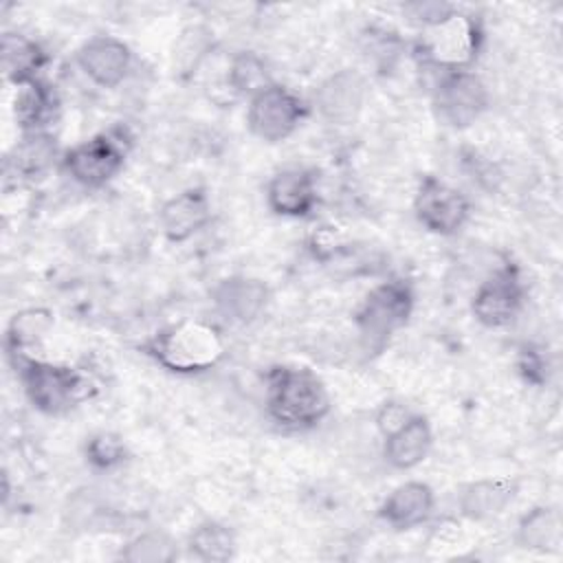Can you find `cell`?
I'll use <instances>...</instances> for the list:
<instances>
[{
    "instance_id": "obj_1",
    "label": "cell",
    "mask_w": 563,
    "mask_h": 563,
    "mask_svg": "<svg viewBox=\"0 0 563 563\" xmlns=\"http://www.w3.org/2000/svg\"><path fill=\"white\" fill-rule=\"evenodd\" d=\"M266 411L286 431L317 427L330 411L323 380L308 367L275 365L266 372Z\"/></svg>"
},
{
    "instance_id": "obj_2",
    "label": "cell",
    "mask_w": 563,
    "mask_h": 563,
    "mask_svg": "<svg viewBox=\"0 0 563 563\" xmlns=\"http://www.w3.org/2000/svg\"><path fill=\"white\" fill-rule=\"evenodd\" d=\"M143 352L174 374H198L216 367L224 352V339L207 321H180L163 328L143 343Z\"/></svg>"
},
{
    "instance_id": "obj_3",
    "label": "cell",
    "mask_w": 563,
    "mask_h": 563,
    "mask_svg": "<svg viewBox=\"0 0 563 563\" xmlns=\"http://www.w3.org/2000/svg\"><path fill=\"white\" fill-rule=\"evenodd\" d=\"M484 42L482 24L475 15L453 9L435 24L422 26L416 40V55L429 64L449 70H468Z\"/></svg>"
},
{
    "instance_id": "obj_4",
    "label": "cell",
    "mask_w": 563,
    "mask_h": 563,
    "mask_svg": "<svg viewBox=\"0 0 563 563\" xmlns=\"http://www.w3.org/2000/svg\"><path fill=\"white\" fill-rule=\"evenodd\" d=\"M31 405L46 416H62L88 396V380L77 369L46 358L11 361Z\"/></svg>"
},
{
    "instance_id": "obj_5",
    "label": "cell",
    "mask_w": 563,
    "mask_h": 563,
    "mask_svg": "<svg viewBox=\"0 0 563 563\" xmlns=\"http://www.w3.org/2000/svg\"><path fill=\"white\" fill-rule=\"evenodd\" d=\"M411 310L413 290L405 279H389L374 286L354 314L363 347L369 352H380L387 341L409 321Z\"/></svg>"
},
{
    "instance_id": "obj_6",
    "label": "cell",
    "mask_w": 563,
    "mask_h": 563,
    "mask_svg": "<svg viewBox=\"0 0 563 563\" xmlns=\"http://www.w3.org/2000/svg\"><path fill=\"white\" fill-rule=\"evenodd\" d=\"M306 114V103L292 90L271 84L249 99L246 123L257 139L279 143L301 125Z\"/></svg>"
},
{
    "instance_id": "obj_7",
    "label": "cell",
    "mask_w": 563,
    "mask_h": 563,
    "mask_svg": "<svg viewBox=\"0 0 563 563\" xmlns=\"http://www.w3.org/2000/svg\"><path fill=\"white\" fill-rule=\"evenodd\" d=\"M488 108V90L473 70L442 73L433 90L435 117L455 130L473 125Z\"/></svg>"
},
{
    "instance_id": "obj_8",
    "label": "cell",
    "mask_w": 563,
    "mask_h": 563,
    "mask_svg": "<svg viewBox=\"0 0 563 563\" xmlns=\"http://www.w3.org/2000/svg\"><path fill=\"white\" fill-rule=\"evenodd\" d=\"M123 161V141L110 132H103L70 147L64 154L62 165L75 183L97 189L108 185L121 172Z\"/></svg>"
},
{
    "instance_id": "obj_9",
    "label": "cell",
    "mask_w": 563,
    "mask_h": 563,
    "mask_svg": "<svg viewBox=\"0 0 563 563\" xmlns=\"http://www.w3.org/2000/svg\"><path fill=\"white\" fill-rule=\"evenodd\" d=\"M418 222L435 235H455L471 216V202L462 191L435 176H424L413 198Z\"/></svg>"
},
{
    "instance_id": "obj_10",
    "label": "cell",
    "mask_w": 563,
    "mask_h": 563,
    "mask_svg": "<svg viewBox=\"0 0 563 563\" xmlns=\"http://www.w3.org/2000/svg\"><path fill=\"white\" fill-rule=\"evenodd\" d=\"M523 297L526 288L517 266L504 264L477 286L471 299V312L486 328H504L519 314Z\"/></svg>"
},
{
    "instance_id": "obj_11",
    "label": "cell",
    "mask_w": 563,
    "mask_h": 563,
    "mask_svg": "<svg viewBox=\"0 0 563 563\" xmlns=\"http://www.w3.org/2000/svg\"><path fill=\"white\" fill-rule=\"evenodd\" d=\"M81 73L101 88H117L132 68V51L112 35H95L77 51Z\"/></svg>"
},
{
    "instance_id": "obj_12",
    "label": "cell",
    "mask_w": 563,
    "mask_h": 563,
    "mask_svg": "<svg viewBox=\"0 0 563 563\" xmlns=\"http://www.w3.org/2000/svg\"><path fill=\"white\" fill-rule=\"evenodd\" d=\"M213 303L222 317L233 323H253L268 306L271 290L257 277L231 275L216 284Z\"/></svg>"
},
{
    "instance_id": "obj_13",
    "label": "cell",
    "mask_w": 563,
    "mask_h": 563,
    "mask_svg": "<svg viewBox=\"0 0 563 563\" xmlns=\"http://www.w3.org/2000/svg\"><path fill=\"white\" fill-rule=\"evenodd\" d=\"M266 202L275 216L306 218L317 205V178L303 167H286L266 185Z\"/></svg>"
},
{
    "instance_id": "obj_14",
    "label": "cell",
    "mask_w": 563,
    "mask_h": 563,
    "mask_svg": "<svg viewBox=\"0 0 563 563\" xmlns=\"http://www.w3.org/2000/svg\"><path fill=\"white\" fill-rule=\"evenodd\" d=\"M211 220V200L202 187H189L163 202L158 224L169 242H185Z\"/></svg>"
},
{
    "instance_id": "obj_15",
    "label": "cell",
    "mask_w": 563,
    "mask_h": 563,
    "mask_svg": "<svg viewBox=\"0 0 563 563\" xmlns=\"http://www.w3.org/2000/svg\"><path fill=\"white\" fill-rule=\"evenodd\" d=\"M365 79L356 70H339L330 75L314 92L321 117L330 123H352L365 103Z\"/></svg>"
},
{
    "instance_id": "obj_16",
    "label": "cell",
    "mask_w": 563,
    "mask_h": 563,
    "mask_svg": "<svg viewBox=\"0 0 563 563\" xmlns=\"http://www.w3.org/2000/svg\"><path fill=\"white\" fill-rule=\"evenodd\" d=\"M435 506L433 488L411 479L396 486L378 506V517L394 530H411L424 523Z\"/></svg>"
},
{
    "instance_id": "obj_17",
    "label": "cell",
    "mask_w": 563,
    "mask_h": 563,
    "mask_svg": "<svg viewBox=\"0 0 563 563\" xmlns=\"http://www.w3.org/2000/svg\"><path fill=\"white\" fill-rule=\"evenodd\" d=\"M433 433L424 416L411 413L398 429L385 435L383 455L389 466L398 471H409L422 464L431 451Z\"/></svg>"
},
{
    "instance_id": "obj_18",
    "label": "cell",
    "mask_w": 563,
    "mask_h": 563,
    "mask_svg": "<svg viewBox=\"0 0 563 563\" xmlns=\"http://www.w3.org/2000/svg\"><path fill=\"white\" fill-rule=\"evenodd\" d=\"M517 495V482L508 477H488L468 482L457 495L460 512L471 521H482L499 515Z\"/></svg>"
},
{
    "instance_id": "obj_19",
    "label": "cell",
    "mask_w": 563,
    "mask_h": 563,
    "mask_svg": "<svg viewBox=\"0 0 563 563\" xmlns=\"http://www.w3.org/2000/svg\"><path fill=\"white\" fill-rule=\"evenodd\" d=\"M0 59H2L4 77L13 86H18L22 81L37 79V73L42 70L48 57L44 48L29 35L7 31L2 33V42H0Z\"/></svg>"
},
{
    "instance_id": "obj_20",
    "label": "cell",
    "mask_w": 563,
    "mask_h": 563,
    "mask_svg": "<svg viewBox=\"0 0 563 563\" xmlns=\"http://www.w3.org/2000/svg\"><path fill=\"white\" fill-rule=\"evenodd\" d=\"M53 108H55L53 90L40 77L22 81V84L15 86L13 117H15V123L26 134L40 132V128L53 114Z\"/></svg>"
},
{
    "instance_id": "obj_21",
    "label": "cell",
    "mask_w": 563,
    "mask_h": 563,
    "mask_svg": "<svg viewBox=\"0 0 563 563\" xmlns=\"http://www.w3.org/2000/svg\"><path fill=\"white\" fill-rule=\"evenodd\" d=\"M517 543L532 552H554L561 543V519L554 508L537 506L517 523Z\"/></svg>"
},
{
    "instance_id": "obj_22",
    "label": "cell",
    "mask_w": 563,
    "mask_h": 563,
    "mask_svg": "<svg viewBox=\"0 0 563 563\" xmlns=\"http://www.w3.org/2000/svg\"><path fill=\"white\" fill-rule=\"evenodd\" d=\"M191 556L205 563H224L235 554V534L229 526L220 521L198 523L187 541Z\"/></svg>"
},
{
    "instance_id": "obj_23",
    "label": "cell",
    "mask_w": 563,
    "mask_h": 563,
    "mask_svg": "<svg viewBox=\"0 0 563 563\" xmlns=\"http://www.w3.org/2000/svg\"><path fill=\"white\" fill-rule=\"evenodd\" d=\"M51 317L44 310H24L15 314L7 330V352L11 361L18 358H42L35 354L40 339L44 336Z\"/></svg>"
},
{
    "instance_id": "obj_24",
    "label": "cell",
    "mask_w": 563,
    "mask_h": 563,
    "mask_svg": "<svg viewBox=\"0 0 563 563\" xmlns=\"http://www.w3.org/2000/svg\"><path fill=\"white\" fill-rule=\"evenodd\" d=\"M227 84L235 95H244L251 99L273 81L268 77L264 59L251 51H242L231 59L227 68Z\"/></svg>"
},
{
    "instance_id": "obj_25",
    "label": "cell",
    "mask_w": 563,
    "mask_h": 563,
    "mask_svg": "<svg viewBox=\"0 0 563 563\" xmlns=\"http://www.w3.org/2000/svg\"><path fill=\"white\" fill-rule=\"evenodd\" d=\"M176 556V541L158 530L136 534L121 550V559L128 563H172Z\"/></svg>"
},
{
    "instance_id": "obj_26",
    "label": "cell",
    "mask_w": 563,
    "mask_h": 563,
    "mask_svg": "<svg viewBox=\"0 0 563 563\" xmlns=\"http://www.w3.org/2000/svg\"><path fill=\"white\" fill-rule=\"evenodd\" d=\"M55 156V145L51 141V136L42 134V132H31L24 136V141L15 147V174L22 172L24 176H33L37 172H42L51 158Z\"/></svg>"
},
{
    "instance_id": "obj_27",
    "label": "cell",
    "mask_w": 563,
    "mask_h": 563,
    "mask_svg": "<svg viewBox=\"0 0 563 563\" xmlns=\"http://www.w3.org/2000/svg\"><path fill=\"white\" fill-rule=\"evenodd\" d=\"M125 455H128L125 444L114 433L99 431V433L90 435L86 442V460L99 471H110V468L123 464Z\"/></svg>"
},
{
    "instance_id": "obj_28",
    "label": "cell",
    "mask_w": 563,
    "mask_h": 563,
    "mask_svg": "<svg viewBox=\"0 0 563 563\" xmlns=\"http://www.w3.org/2000/svg\"><path fill=\"white\" fill-rule=\"evenodd\" d=\"M455 7L449 2H440V0H416L402 7V11L409 15V20L418 22L420 29L440 22L442 18H446Z\"/></svg>"
},
{
    "instance_id": "obj_29",
    "label": "cell",
    "mask_w": 563,
    "mask_h": 563,
    "mask_svg": "<svg viewBox=\"0 0 563 563\" xmlns=\"http://www.w3.org/2000/svg\"><path fill=\"white\" fill-rule=\"evenodd\" d=\"M519 372L523 374V378L532 385H541L545 380V369L548 363L543 358V352L534 345H523L519 350Z\"/></svg>"
},
{
    "instance_id": "obj_30",
    "label": "cell",
    "mask_w": 563,
    "mask_h": 563,
    "mask_svg": "<svg viewBox=\"0 0 563 563\" xmlns=\"http://www.w3.org/2000/svg\"><path fill=\"white\" fill-rule=\"evenodd\" d=\"M409 416H411V411H409L405 405L389 400V402H385V405L378 409L376 424H378L380 433L387 435V433H391L394 429H398Z\"/></svg>"
}]
</instances>
